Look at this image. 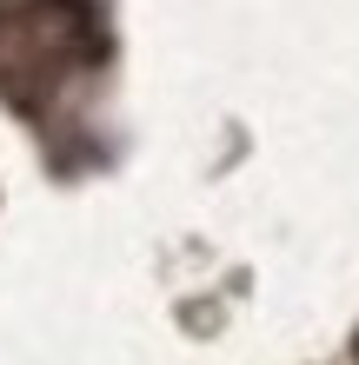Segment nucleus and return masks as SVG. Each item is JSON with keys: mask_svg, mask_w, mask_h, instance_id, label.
<instances>
[{"mask_svg": "<svg viewBox=\"0 0 359 365\" xmlns=\"http://www.w3.org/2000/svg\"><path fill=\"white\" fill-rule=\"evenodd\" d=\"M353 352H359V346H353Z\"/></svg>", "mask_w": 359, "mask_h": 365, "instance_id": "obj_1", "label": "nucleus"}]
</instances>
